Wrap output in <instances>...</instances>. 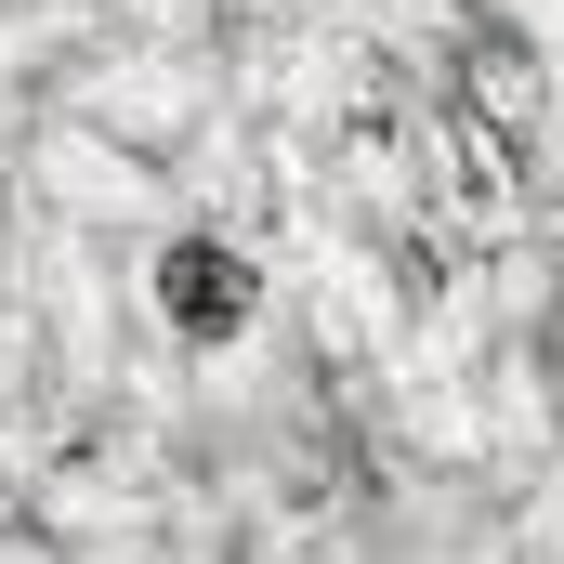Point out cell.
<instances>
[{"label": "cell", "mask_w": 564, "mask_h": 564, "mask_svg": "<svg viewBox=\"0 0 564 564\" xmlns=\"http://www.w3.org/2000/svg\"><path fill=\"white\" fill-rule=\"evenodd\" d=\"M144 328H158V355H184V368H237V355L276 328V263H263L237 224H171V237L144 250Z\"/></svg>", "instance_id": "6da1fadb"}, {"label": "cell", "mask_w": 564, "mask_h": 564, "mask_svg": "<svg viewBox=\"0 0 564 564\" xmlns=\"http://www.w3.org/2000/svg\"><path fill=\"white\" fill-rule=\"evenodd\" d=\"M552 197H564V144H552Z\"/></svg>", "instance_id": "7a4b0ae2"}]
</instances>
